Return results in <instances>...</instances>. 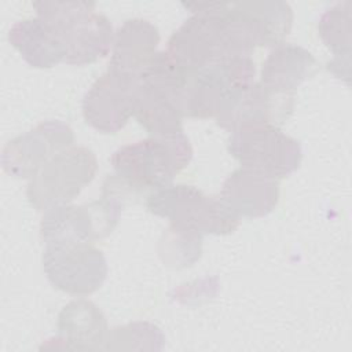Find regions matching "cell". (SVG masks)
Returning a JSON list of instances; mask_svg holds the SVG:
<instances>
[{
    "instance_id": "1",
    "label": "cell",
    "mask_w": 352,
    "mask_h": 352,
    "mask_svg": "<svg viewBox=\"0 0 352 352\" xmlns=\"http://www.w3.org/2000/svg\"><path fill=\"white\" fill-rule=\"evenodd\" d=\"M192 15L169 37L166 52L187 73L231 55H252L254 47L231 3H183Z\"/></svg>"
},
{
    "instance_id": "9",
    "label": "cell",
    "mask_w": 352,
    "mask_h": 352,
    "mask_svg": "<svg viewBox=\"0 0 352 352\" xmlns=\"http://www.w3.org/2000/svg\"><path fill=\"white\" fill-rule=\"evenodd\" d=\"M227 148L241 166L276 180L297 170L302 160L300 142L276 125L236 129L231 133Z\"/></svg>"
},
{
    "instance_id": "21",
    "label": "cell",
    "mask_w": 352,
    "mask_h": 352,
    "mask_svg": "<svg viewBox=\"0 0 352 352\" xmlns=\"http://www.w3.org/2000/svg\"><path fill=\"white\" fill-rule=\"evenodd\" d=\"M202 235L170 226L158 242L162 263L172 268H186L199 260L202 254Z\"/></svg>"
},
{
    "instance_id": "18",
    "label": "cell",
    "mask_w": 352,
    "mask_h": 352,
    "mask_svg": "<svg viewBox=\"0 0 352 352\" xmlns=\"http://www.w3.org/2000/svg\"><path fill=\"white\" fill-rule=\"evenodd\" d=\"M10 44L36 69H50L65 60V50L55 32L40 18H26L12 25Z\"/></svg>"
},
{
    "instance_id": "20",
    "label": "cell",
    "mask_w": 352,
    "mask_h": 352,
    "mask_svg": "<svg viewBox=\"0 0 352 352\" xmlns=\"http://www.w3.org/2000/svg\"><path fill=\"white\" fill-rule=\"evenodd\" d=\"M318 32L323 44L334 55L327 63V69L349 84L351 1L345 0L327 8L319 18Z\"/></svg>"
},
{
    "instance_id": "2",
    "label": "cell",
    "mask_w": 352,
    "mask_h": 352,
    "mask_svg": "<svg viewBox=\"0 0 352 352\" xmlns=\"http://www.w3.org/2000/svg\"><path fill=\"white\" fill-rule=\"evenodd\" d=\"M187 76L166 51H157L136 74L133 117L150 136L183 132Z\"/></svg>"
},
{
    "instance_id": "3",
    "label": "cell",
    "mask_w": 352,
    "mask_h": 352,
    "mask_svg": "<svg viewBox=\"0 0 352 352\" xmlns=\"http://www.w3.org/2000/svg\"><path fill=\"white\" fill-rule=\"evenodd\" d=\"M37 18L47 23L60 40L65 63L91 65L104 58L113 45L110 19L95 11L94 1H33Z\"/></svg>"
},
{
    "instance_id": "15",
    "label": "cell",
    "mask_w": 352,
    "mask_h": 352,
    "mask_svg": "<svg viewBox=\"0 0 352 352\" xmlns=\"http://www.w3.org/2000/svg\"><path fill=\"white\" fill-rule=\"evenodd\" d=\"M109 326L100 308L87 300L67 302L58 316V337L62 348L73 351H99L106 348Z\"/></svg>"
},
{
    "instance_id": "7",
    "label": "cell",
    "mask_w": 352,
    "mask_h": 352,
    "mask_svg": "<svg viewBox=\"0 0 352 352\" xmlns=\"http://www.w3.org/2000/svg\"><path fill=\"white\" fill-rule=\"evenodd\" d=\"M98 158L85 146H70L44 164L26 186V198L36 210L73 202L95 179Z\"/></svg>"
},
{
    "instance_id": "8",
    "label": "cell",
    "mask_w": 352,
    "mask_h": 352,
    "mask_svg": "<svg viewBox=\"0 0 352 352\" xmlns=\"http://www.w3.org/2000/svg\"><path fill=\"white\" fill-rule=\"evenodd\" d=\"M256 65L250 55H231L187 76L184 116L210 118L243 88L254 82Z\"/></svg>"
},
{
    "instance_id": "11",
    "label": "cell",
    "mask_w": 352,
    "mask_h": 352,
    "mask_svg": "<svg viewBox=\"0 0 352 352\" xmlns=\"http://www.w3.org/2000/svg\"><path fill=\"white\" fill-rule=\"evenodd\" d=\"M135 98L136 76L109 67L82 98L84 120L102 133H116L133 117Z\"/></svg>"
},
{
    "instance_id": "4",
    "label": "cell",
    "mask_w": 352,
    "mask_h": 352,
    "mask_svg": "<svg viewBox=\"0 0 352 352\" xmlns=\"http://www.w3.org/2000/svg\"><path fill=\"white\" fill-rule=\"evenodd\" d=\"M191 158L192 146L186 133L180 132L172 136H150L121 146L110 162L114 175L142 194L172 184Z\"/></svg>"
},
{
    "instance_id": "6",
    "label": "cell",
    "mask_w": 352,
    "mask_h": 352,
    "mask_svg": "<svg viewBox=\"0 0 352 352\" xmlns=\"http://www.w3.org/2000/svg\"><path fill=\"white\" fill-rule=\"evenodd\" d=\"M124 204L114 194L102 191L99 199L88 204L50 208L40 221V238L45 245L94 243L113 232Z\"/></svg>"
},
{
    "instance_id": "5",
    "label": "cell",
    "mask_w": 352,
    "mask_h": 352,
    "mask_svg": "<svg viewBox=\"0 0 352 352\" xmlns=\"http://www.w3.org/2000/svg\"><path fill=\"white\" fill-rule=\"evenodd\" d=\"M146 208L170 226L202 236L228 235L239 227V217L220 197L206 195L194 186L169 184L154 190L146 198Z\"/></svg>"
},
{
    "instance_id": "10",
    "label": "cell",
    "mask_w": 352,
    "mask_h": 352,
    "mask_svg": "<svg viewBox=\"0 0 352 352\" xmlns=\"http://www.w3.org/2000/svg\"><path fill=\"white\" fill-rule=\"evenodd\" d=\"M41 263L55 289L77 297L99 290L109 272L104 254L92 243L45 245Z\"/></svg>"
},
{
    "instance_id": "16",
    "label": "cell",
    "mask_w": 352,
    "mask_h": 352,
    "mask_svg": "<svg viewBox=\"0 0 352 352\" xmlns=\"http://www.w3.org/2000/svg\"><path fill=\"white\" fill-rule=\"evenodd\" d=\"M160 32L142 18L124 21L114 32L109 67L136 76L157 54Z\"/></svg>"
},
{
    "instance_id": "17",
    "label": "cell",
    "mask_w": 352,
    "mask_h": 352,
    "mask_svg": "<svg viewBox=\"0 0 352 352\" xmlns=\"http://www.w3.org/2000/svg\"><path fill=\"white\" fill-rule=\"evenodd\" d=\"M319 70L316 58L304 47L283 43L272 48L261 66L260 82L276 94H293Z\"/></svg>"
},
{
    "instance_id": "19",
    "label": "cell",
    "mask_w": 352,
    "mask_h": 352,
    "mask_svg": "<svg viewBox=\"0 0 352 352\" xmlns=\"http://www.w3.org/2000/svg\"><path fill=\"white\" fill-rule=\"evenodd\" d=\"M245 14L257 47H276L285 43V38L293 26V10L289 3L280 0L263 1H236Z\"/></svg>"
},
{
    "instance_id": "12",
    "label": "cell",
    "mask_w": 352,
    "mask_h": 352,
    "mask_svg": "<svg viewBox=\"0 0 352 352\" xmlns=\"http://www.w3.org/2000/svg\"><path fill=\"white\" fill-rule=\"evenodd\" d=\"M73 144L74 133L67 124L47 120L6 143L1 166L12 177L30 179L54 155Z\"/></svg>"
},
{
    "instance_id": "14",
    "label": "cell",
    "mask_w": 352,
    "mask_h": 352,
    "mask_svg": "<svg viewBox=\"0 0 352 352\" xmlns=\"http://www.w3.org/2000/svg\"><path fill=\"white\" fill-rule=\"evenodd\" d=\"M219 197L238 217H264L278 205L279 180L241 166L223 182Z\"/></svg>"
},
{
    "instance_id": "13",
    "label": "cell",
    "mask_w": 352,
    "mask_h": 352,
    "mask_svg": "<svg viewBox=\"0 0 352 352\" xmlns=\"http://www.w3.org/2000/svg\"><path fill=\"white\" fill-rule=\"evenodd\" d=\"M293 109V94H276L254 81L230 99L216 116V122L230 132L254 125L278 126L289 120Z\"/></svg>"
},
{
    "instance_id": "22",
    "label": "cell",
    "mask_w": 352,
    "mask_h": 352,
    "mask_svg": "<svg viewBox=\"0 0 352 352\" xmlns=\"http://www.w3.org/2000/svg\"><path fill=\"white\" fill-rule=\"evenodd\" d=\"M165 337L150 322H132L109 330L104 349H161Z\"/></svg>"
}]
</instances>
